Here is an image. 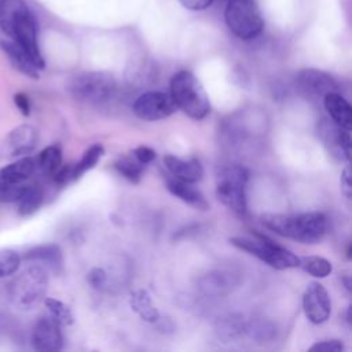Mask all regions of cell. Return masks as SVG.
Segmentation results:
<instances>
[{"label":"cell","mask_w":352,"mask_h":352,"mask_svg":"<svg viewBox=\"0 0 352 352\" xmlns=\"http://www.w3.org/2000/svg\"><path fill=\"white\" fill-rule=\"evenodd\" d=\"M36 170V161L32 157H19L0 169V187L23 184Z\"/></svg>","instance_id":"obj_15"},{"label":"cell","mask_w":352,"mask_h":352,"mask_svg":"<svg viewBox=\"0 0 352 352\" xmlns=\"http://www.w3.org/2000/svg\"><path fill=\"white\" fill-rule=\"evenodd\" d=\"M26 184H16V186H7L0 187V202H16L23 191L26 190Z\"/></svg>","instance_id":"obj_29"},{"label":"cell","mask_w":352,"mask_h":352,"mask_svg":"<svg viewBox=\"0 0 352 352\" xmlns=\"http://www.w3.org/2000/svg\"><path fill=\"white\" fill-rule=\"evenodd\" d=\"M0 48L8 58L10 63L22 74L37 80L40 77V70L33 63V60L29 58V55L11 38L8 40H0Z\"/></svg>","instance_id":"obj_18"},{"label":"cell","mask_w":352,"mask_h":352,"mask_svg":"<svg viewBox=\"0 0 352 352\" xmlns=\"http://www.w3.org/2000/svg\"><path fill=\"white\" fill-rule=\"evenodd\" d=\"M106 279H107V275L102 268H92L88 272V282L94 287H102L106 283Z\"/></svg>","instance_id":"obj_33"},{"label":"cell","mask_w":352,"mask_h":352,"mask_svg":"<svg viewBox=\"0 0 352 352\" xmlns=\"http://www.w3.org/2000/svg\"><path fill=\"white\" fill-rule=\"evenodd\" d=\"M230 243L241 250H245L261 261L267 263L275 270H287L298 267L300 257H297L289 249L275 243L272 239L261 235L253 234V236H232L230 238Z\"/></svg>","instance_id":"obj_5"},{"label":"cell","mask_w":352,"mask_h":352,"mask_svg":"<svg viewBox=\"0 0 352 352\" xmlns=\"http://www.w3.org/2000/svg\"><path fill=\"white\" fill-rule=\"evenodd\" d=\"M323 104L334 124L351 131V128H352V107L344 96H341L338 92L326 94L323 96Z\"/></svg>","instance_id":"obj_19"},{"label":"cell","mask_w":352,"mask_h":352,"mask_svg":"<svg viewBox=\"0 0 352 352\" xmlns=\"http://www.w3.org/2000/svg\"><path fill=\"white\" fill-rule=\"evenodd\" d=\"M21 256L12 249L0 250V279L14 275L21 265Z\"/></svg>","instance_id":"obj_28"},{"label":"cell","mask_w":352,"mask_h":352,"mask_svg":"<svg viewBox=\"0 0 352 352\" xmlns=\"http://www.w3.org/2000/svg\"><path fill=\"white\" fill-rule=\"evenodd\" d=\"M36 161V168L45 175V176H52L62 165V150L58 144H51L47 146L44 150L40 151Z\"/></svg>","instance_id":"obj_21"},{"label":"cell","mask_w":352,"mask_h":352,"mask_svg":"<svg viewBox=\"0 0 352 352\" xmlns=\"http://www.w3.org/2000/svg\"><path fill=\"white\" fill-rule=\"evenodd\" d=\"M44 304L52 318H55L62 326H67L73 323V315L70 308L63 304L62 301L52 298V297H44Z\"/></svg>","instance_id":"obj_27"},{"label":"cell","mask_w":352,"mask_h":352,"mask_svg":"<svg viewBox=\"0 0 352 352\" xmlns=\"http://www.w3.org/2000/svg\"><path fill=\"white\" fill-rule=\"evenodd\" d=\"M300 87L308 94L324 96L330 92H338V84L336 80L318 69H302L297 76Z\"/></svg>","instance_id":"obj_14"},{"label":"cell","mask_w":352,"mask_h":352,"mask_svg":"<svg viewBox=\"0 0 352 352\" xmlns=\"http://www.w3.org/2000/svg\"><path fill=\"white\" fill-rule=\"evenodd\" d=\"M48 275L44 267L32 265L22 271L8 285V300L11 305L21 311L36 308L45 297Z\"/></svg>","instance_id":"obj_4"},{"label":"cell","mask_w":352,"mask_h":352,"mask_svg":"<svg viewBox=\"0 0 352 352\" xmlns=\"http://www.w3.org/2000/svg\"><path fill=\"white\" fill-rule=\"evenodd\" d=\"M143 166H144V164L139 162L135 157L133 158L124 157V158H120L114 164V168L118 170V173L132 183H139V180L142 177Z\"/></svg>","instance_id":"obj_26"},{"label":"cell","mask_w":352,"mask_h":352,"mask_svg":"<svg viewBox=\"0 0 352 352\" xmlns=\"http://www.w3.org/2000/svg\"><path fill=\"white\" fill-rule=\"evenodd\" d=\"M311 352H342L344 344L340 340H326L314 344L309 348Z\"/></svg>","instance_id":"obj_30"},{"label":"cell","mask_w":352,"mask_h":352,"mask_svg":"<svg viewBox=\"0 0 352 352\" xmlns=\"http://www.w3.org/2000/svg\"><path fill=\"white\" fill-rule=\"evenodd\" d=\"M166 188L172 195L177 197L179 199H182L183 202L188 204L190 206H192L195 209H199V210L209 209V204H208L206 198L204 197V194L201 191H198L197 188H194L191 186V183H186L176 177H172V179L166 180Z\"/></svg>","instance_id":"obj_20"},{"label":"cell","mask_w":352,"mask_h":352,"mask_svg":"<svg viewBox=\"0 0 352 352\" xmlns=\"http://www.w3.org/2000/svg\"><path fill=\"white\" fill-rule=\"evenodd\" d=\"M133 113L144 121L164 120L176 111V103L169 94L150 91L140 95L133 103Z\"/></svg>","instance_id":"obj_9"},{"label":"cell","mask_w":352,"mask_h":352,"mask_svg":"<svg viewBox=\"0 0 352 352\" xmlns=\"http://www.w3.org/2000/svg\"><path fill=\"white\" fill-rule=\"evenodd\" d=\"M322 121L323 122L319 126V132L323 143L327 146L329 151H331L333 155L348 161L351 157L349 131L338 126L334 122H327L326 120Z\"/></svg>","instance_id":"obj_13"},{"label":"cell","mask_w":352,"mask_h":352,"mask_svg":"<svg viewBox=\"0 0 352 352\" xmlns=\"http://www.w3.org/2000/svg\"><path fill=\"white\" fill-rule=\"evenodd\" d=\"M302 309L307 319L314 324L326 322L330 316L331 302L327 290L319 282H311L302 294Z\"/></svg>","instance_id":"obj_11"},{"label":"cell","mask_w":352,"mask_h":352,"mask_svg":"<svg viewBox=\"0 0 352 352\" xmlns=\"http://www.w3.org/2000/svg\"><path fill=\"white\" fill-rule=\"evenodd\" d=\"M44 201V192L38 186H28L16 201V210L21 216H30L38 210Z\"/></svg>","instance_id":"obj_22"},{"label":"cell","mask_w":352,"mask_h":352,"mask_svg":"<svg viewBox=\"0 0 352 352\" xmlns=\"http://www.w3.org/2000/svg\"><path fill=\"white\" fill-rule=\"evenodd\" d=\"M214 0H179V3L190 11H202L213 4Z\"/></svg>","instance_id":"obj_34"},{"label":"cell","mask_w":352,"mask_h":352,"mask_svg":"<svg viewBox=\"0 0 352 352\" xmlns=\"http://www.w3.org/2000/svg\"><path fill=\"white\" fill-rule=\"evenodd\" d=\"M224 21L232 34L245 41L256 38L264 29V19L256 0H227Z\"/></svg>","instance_id":"obj_6"},{"label":"cell","mask_w":352,"mask_h":352,"mask_svg":"<svg viewBox=\"0 0 352 352\" xmlns=\"http://www.w3.org/2000/svg\"><path fill=\"white\" fill-rule=\"evenodd\" d=\"M249 172L242 165H234L221 172L216 186L219 201L239 216L246 213V183Z\"/></svg>","instance_id":"obj_7"},{"label":"cell","mask_w":352,"mask_h":352,"mask_svg":"<svg viewBox=\"0 0 352 352\" xmlns=\"http://www.w3.org/2000/svg\"><path fill=\"white\" fill-rule=\"evenodd\" d=\"M341 191L346 198H351L352 187H351V169L349 166H345L341 172Z\"/></svg>","instance_id":"obj_35"},{"label":"cell","mask_w":352,"mask_h":352,"mask_svg":"<svg viewBox=\"0 0 352 352\" xmlns=\"http://www.w3.org/2000/svg\"><path fill=\"white\" fill-rule=\"evenodd\" d=\"M21 258L30 263H38L41 264V267H47L54 272H59L63 265L62 250L55 243H44L34 246L29 249L26 253H23Z\"/></svg>","instance_id":"obj_17"},{"label":"cell","mask_w":352,"mask_h":352,"mask_svg":"<svg viewBox=\"0 0 352 352\" xmlns=\"http://www.w3.org/2000/svg\"><path fill=\"white\" fill-rule=\"evenodd\" d=\"M14 103L18 107V110L21 111L22 116L29 117L30 116V99L26 94L23 92H18L14 95Z\"/></svg>","instance_id":"obj_32"},{"label":"cell","mask_w":352,"mask_h":352,"mask_svg":"<svg viewBox=\"0 0 352 352\" xmlns=\"http://www.w3.org/2000/svg\"><path fill=\"white\" fill-rule=\"evenodd\" d=\"M0 29L15 41L38 70L45 67L37 38V21L25 0H0Z\"/></svg>","instance_id":"obj_1"},{"label":"cell","mask_w":352,"mask_h":352,"mask_svg":"<svg viewBox=\"0 0 352 352\" xmlns=\"http://www.w3.org/2000/svg\"><path fill=\"white\" fill-rule=\"evenodd\" d=\"M261 223L275 234L300 243H318L327 232V217L320 212L263 214Z\"/></svg>","instance_id":"obj_2"},{"label":"cell","mask_w":352,"mask_h":352,"mask_svg":"<svg viewBox=\"0 0 352 352\" xmlns=\"http://www.w3.org/2000/svg\"><path fill=\"white\" fill-rule=\"evenodd\" d=\"M38 142V132L32 125H19L8 132L1 148L0 158L11 160L30 154Z\"/></svg>","instance_id":"obj_10"},{"label":"cell","mask_w":352,"mask_h":352,"mask_svg":"<svg viewBox=\"0 0 352 352\" xmlns=\"http://www.w3.org/2000/svg\"><path fill=\"white\" fill-rule=\"evenodd\" d=\"M132 309L146 322H155L158 319V311L153 305L150 296L146 290H138L131 296Z\"/></svg>","instance_id":"obj_23"},{"label":"cell","mask_w":352,"mask_h":352,"mask_svg":"<svg viewBox=\"0 0 352 352\" xmlns=\"http://www.w3.org/2000/svg\"><path fill=\"white\" fill-rule=\"evenodd\" d=\"M298 267H301L302 271L315 278H326L333 271L331 263L327 258L319 256L301 257L298 261Z\"/></svg>","instance_id":"obj_25"},{"label":"cell","mask_w":352,"mask_h":352,"mask_svg":"<svg viewBox=\"0 0 352 352\" xmlns=\"http://www.w3.org/2000/svg\"><path fill=\"white\" fill-rule=\"evenodd\" d=\"M103 153H104V148H103L102 144L95 143V144L89 146V147L84 151L81 160H80L77 164L73 165V176H74V180H77L78 177H81L87 170L92 169V168L98 164V161L100 160V157L103 155Z\"/></svg>","instance_id":"obj_24"},{"label":"cell","mask_w":352,"mask_h":352,"mask_svg":"<svg viewBox=\"0 0 352 352\" xmlns=\"http://www.w3.org/2000/svg\"><path fill=\"white\" fill-rule=\"evenodd\" d=\"M132 154H133V157L139 161V162H142V164H148V162H151L155 157H157V154H155V151L153 150V148H150V147H147V146H139V147H136L133 151H132Z\"/></svg>","instance_id":"obj_31"},{"label":"cell","mask_w":352,"mask_h":352,"mask_svg":"<svg viewBox=\"0 0 352 352\" xmlns=\"http://www.w3.org/2000/svg\"><path fill=\"white\" fill-rule=\"evenodd\" d=\"M164 164L166 169L173 175V177L186 183H191V184L197 183L204 176L202 165L195 158L182 160L176 155L168 154L164 157Z\"/></svg>","instance_id":"obj_16"},{"label":"cell","mask_w":352,"mask_h":352,"mask_svg":"<svg viewBox=\"0 0 352 352\" xmlns=\"http://www.w3.org/2000/svg\"><path fill=\"white\" fill-rule=\"evenodd\" d=\"M69 89L77 100L99 103L111 98L116 91V80L104 72H87L74 76Z\"/></svg>","instance_id":"obj_8"},{"label":"cell","mask_w":352,"mask_h":352,"mask_svg":"<svg viewBox=\"0 0 352 352\" xmlns=\"http://www.w3.org/2000/svg\"><path fill=\"white\" fill-rule=\"evenodd\" d=\"M170 96L184 114L202 120L210 111L209 98L199 80L188 70H180L170 80Z\"/></svg>","instance_id":"obj_3"},{"label":"cell","mask_w":352,"mask_h":352,"mask_svg":"<svg viewBox=\"0 0 352 352\" xmlns=\"http://www.w3.org/2000/svg\"><path fill=\"white\" fill-rule=\"evenodd\" d=\"M60 323L50 314L38 318L33 327L32 344L36 351L54 352L63 346V336Z\"/></svg>","instance_id":"obj_12"}]
</instances>
